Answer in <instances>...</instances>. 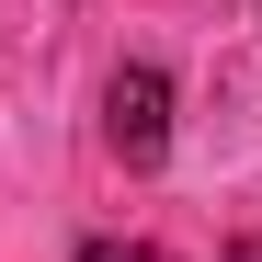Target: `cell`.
Instances as JSON below:
<instances>
[{"instance_id":"cell-1","label":"cell","mask_w":262,"mask_h":262,"mask_svg":"<svg viewBox=\"0 0 262 262\" xmlns=\"http://www.w3.org/2000/svg\"><path fill=\"white\" fill-rule=\"evenodd\" d=\"M103 137L125 171H160L171 160V80L160 69H114V92H103Z\"/></svg>"},{"instance_id":"cell-2","label":"cell","mask_w":262,"mask_h":262,"mask_svg":"<svg viewBox=\"0 0 262 262\" xmlns=\"http://www.w3.org/2000/svg\"><path fill=\"white\" fill-rule=\"evenodd\" d=\"M80 262H171V251H148V239H80Z\"/></svg>"},{"instance_id":"cell-3","label":"cell","mask_w":262,"mask_h":262,"mask_svg":"<svg viewBox=\"0 0 262 262\" xmlns=\"http://www.w3.org/2000/svg\"><path fill=\"white\" fill-rule=\"evenodd\" d=\"M228 262H262V239H239V251H228Z\"/></svg>"}]
</instances>
